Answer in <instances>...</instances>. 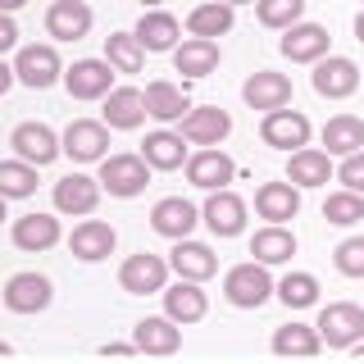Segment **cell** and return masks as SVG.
<instances>
[{
    "instance_id": "43",
    "label": "cell",
    "mask_w": 364,
    "mask_h": 364,
    "mask_svg": "<svg viewBox=\"0 0 364 364\" xmlns=\"http://www.w3.org/2000/svg\"><path fill=\"white\" fill-rule=\"evenodd\" d=\"M14 46H18V28H14V18H9V14H0V55L14 50Z\"/></svg>"
},
{
    "instance_id": "42",
    "label": "cell",
    "mask_w": 364,
    "mask_h": 364,
    "mask_svg": "<svg viewBox=\"0 0 364 364\" xmlns=\"http://www.w3.org/2000/svg\"><path fill=\"white\" fill-rule=\"evenodd\" d=\"M337 182H341L346 191H360V196H364V151H355V155L341 159V164H337Z\"/></svg>"
},
{
    "instance_id": "23",
    "label": "cell",
    "mask_w": 364,
    "mask_h": 364,
    "mask_svg": "<svg viewBox=\"0 0 364 364\" xmlns=\"http://www.w3.org/2000/svg\"><path fill=\"white\" fill-rule=\"evenodd\" d=\"M255 214L264 223H287L301 214V187H291V182H264V187L255 191Z\"/></svg>"
},
{
    "instance_id": "47",
    "label": "cell",
    "mask_w": 364,
    "mask_h": 364,
    "mask_svg": "<svg viewBox=\"0 0 364 364\" xmlns=\"http://www.w3.org/2000/svg\"><path fill=\"white\" fill-rule=\"evenodd\" d=\"M355 37L364 41V9H360V18H355Z\"/></svg>"
},
{
    "instance_id": "20",
    "label": "cell",
    "mask_w": 364,
    "mask_h": 364,
    "mask_svg": "<svg viewBox=\"0 0 364 364\" xmlns=\"http://www.w3.org/2000/svg\"><path fill=\"white\" fill-rule=\"evenodd\" d=\"M132 346H136V355H173V350L182 346V328L168 314L141 318V323L132 328Z\"/></svg>"
},
{
    "instance_id": "49",
    "label": "cell",
    "mask_w": 364,
    "mask_h": 364,
    "mask_svg": "<svg viewBox=\"0 0 364 364\" xmlns=\"http://www.w3.org/2000/svg\"><path fill=\"white\" fill-rule=\"evenodd\" d=\"M223 5H232V9H237V5H255V0H223Z\"/></svg>"
},
{
    "instance_id": "12",
    "label": "cell",
    "mask_w": 364,
    "mask_h": 364,
    "mask_svg": "<svg viewBox=\"0 0 364 364\" xmlns=\"http://www.w3.org/2000/svg\"><path fill=\"white\" fill-rule=\"evenodd\" d=\"M50 301H55V287L46 273H14L5 282V305L14 314H41Z\"/></svg>"
},
{
    "instance_id": "6",
    "label": "cell",
    "mask_w": 364,
    "mask_h": 364,
    "mask_svg": "<svg viewBox=\"0 0 364 364\" xmlns=\"http://www.w3.org/2000/svg\"><path fill=\"white\" fill-rule=\"evenodd\" d=\"M9 146H14V159H23V164H32V168H46L50 159L64 155V141L46 128V123H18V128L9 132Z\"/></svg>"
},
{
    "instance_id": "39",
    "label": "cell",
    "mask_w": 364,
    "mask_h": 364,
    "mask_svg": "<svg viewBox=\"0 0 364 364\" xmlns=\"http://www.w3.org/2000/svg\"><path fill=\"white\" fill-rule=\"evenodd\" d=\"M278 301L287 310H310V305H318V278L314 273H287L278 282Z\"/></svg>"
},
{
    "instance_id": "30",
    "label": "cell",
    "mask_w": 364,
    "mask_h": 364,
    "mask_svg": "<svg viewBox=\"0 0 364 364\" xmlns=\"http://www.w3.org/2000/svg\"><path fill=\"white\" fill-rule=\"evenodd\" d=\"M178 32H182V28H178L173 14H164V9H146L132 37L141 41V50L159 55V50H178Z\"/></svg>"
},
{
    "instance_id": "34",
    "label": "cell",
    "mask_w": 364,
    "mask_h": 364,
    "mask_svg": "<svg viewBox=\"0 0 364 364\" xmlns=\"http://www.w3.org/2000/svg\"><path fill=\"white\" fill-rule=\"evenodd\" d=\"M323 350V337H318L314 323H282L273 333V355H296V360H310Z\"/></svg>"
},
{
    "instance_id": "5",
    "label": "cell",
    "mask_w": 364,
    "mask_h": 364,
    "mask_svg": "<svg viewBox=\"0 0 364 364\" xmlns=\"http://www.w3.org/2000/svg\"><path fill=\"white\" fill-rule=\"evenodd\" d=\"M119 287H123V291H132V296L164 291V287H168V259H164V255H151V250H136V255L123 259V269H119Z\"/></svg>"
},
{
    "instance_id": "13",
    "label": "cell",
    "mask_w": 364,
    "mask_h": 364,
    "mask_svg": "<svg viewBox=\"0 0 364 364\" xmlns=\"http://www.w3.org/2000/svg\"><path fill=\"white\" fill-rule=\"evenodd\" d=\"M100 178H87V173H68L55 182V210L60 214H73V219H87L91 210L100 205Z\"/></svg>"
},
{
    "instance_id": "45",
    "label": "cell",
    "mask_w": 364,
    "mask_h": 364,
    "mask_svg": "<svg viewBox=\"0 0 364 364\" xmlns=\"http://www.w3.org/2000/svg\"><path fill=\"white\" fill-rule=\"evenodd\" d=\"M14 82H18V77H14V64H5V60H0V96H5V91L14 87Z\"/></svg>"
},
{
    "instance_id": "9",
    "label": "cell",
    "mask_w": 364,
    "mask_h": 364,
    "mask_svg": "<svg viewBox=\"0 0 364 364\" xmlns=\"http://www.w3.org/2000/svg\"><path fill=\"white\" fill-rule=\"evenodd\" d=\"M64 87L73 100H105L114 91V64L109 60H77L64 68Z\"/></svg>"
},
{
    "instance_id": "51",
    "label": "cell",
    "mask_w": 364,
    "mask_h": 364,
    "mask_svg": "<svg viewBox=\"0 0 364 364\" xmlns=\"http://www.w3.org/2000/svg\"><path fill=\"white\" fill-rule=\"evenodd\" d=\"M141 5H151V9H159V5H164V0H141Z\"/></svg>"
},
{
    "instance_id": "8",
    "label": "cell",
    "mask_w": 364,
    "mask_h": 364,
    "mask_svg": "<svg viewBox=\"0 0 364 364\" xmlns=\"http://www.w3.org/2000/svg\"><path fill=\"white\" fill-rule=\"evenodd\" d=\"M64 155L73 159V164H96V159L109 155V128L96 119H73L64 128Z\"/></svg>"
},
{
    "instance_id": "24",
    "label": "cell",
    "mask_w": 364,
    "mask_h": 364,
    "mask_svg": "<svg viewBox=\"0 0 364 364\" xmlns=\"http://www.w3.org/2000/svg\"><path fill=\"white\" fill-rule=\"evenodd\" d=\"M105 128H119V132H128V128H141L146 123V96L136 87H114L109 96H105Z\"/></svg>"
},
{
    "instance_id": "32",
    "label": "cell",
    "mask_w": 364,
    "mask_h": 364,
    "mask_svg": "<svg viewBox=\"0 0 364 364\" xmlns=\"http://www.w3.org/2000/svg\"><path fill=\"white\" fill-rule=\"evenodd\" d=\"M323 146H328V155H341V159L364 151V119H355V114H333L323 123Z\"/></svg>"
},
{
    "instance_id": "25",
    "label": "cell",
    "mask_w": 364,
    "mask_h": 364,
    "mask_svg": "<svg viewBox=\"0 0 364 364\" xmlns=\"http://www.w3.org/2000/svg\"><path fill=\"white\" fill-rule=\"evenodd\" d=\"M182 136H187L191 146H219L228 132H232V114L219 109V105H210V109H191L187 119H182Z\"/></svg>"
},
{
    "instance_id": "7",
    "label": "cell",
    "mask_w": 364,
    "mask_h": 364,
    "mask_svg": "<svg viewBox=\"0 0 364 364\" xmlns=\"http://www.w3.org/2000/svg\"><path fill=\"white\" fill-rule=\"evenodd\" d=\"M310 132L314 128L301 109H269L264 123H259V136H264V146H273V151H305Z\"/></svg>"
},
{
    "instance_id": "1",
    "label": "cell",
    "mask_w": 364,
    "mask_h": 364,
    "mask_svg": "<svg viewBox=\"0 0 364 364\" xmlns=\"http://www.w3.org/2000/svg\"><path fill=\"white\" fill-rule=\"evenodd\" d=\"M273 291H278V282L269 278V264H259V259H246V264L228 269V278H223V296L237 310H259Z\"/></svg>"
},
{
    "instance_id": "36",
    "label": "cell",
    "mask_w": 364,
    "mask_h": 364,
    "mask_svg": "<svg viewBox=\"0 0 364 364\" xmlns=\"http://www.w3.org/2000/svg\"><path fill=\"white\" fill-rule=\"evenodd\" d=\"M105 60L114 64V73H141L146 50L132 32H114V37H105Z\"/></svg>"
},
{
    "instance_id": "31",
    "label": "cell",
    "mask_w": 364,
    "mask_h": 364,
    "mask_svg": "<svg viewBox=\"0 0 364 364\" xmlns=\"http://www.w3.org/2000/svg\"><path fill=\"white\" fill-rule=\"evenodd\" d=\"M173 68L182 77H210L219 68V41H205V37H187L173 50Z\"/></svg>"
},
{
    "instance_id": "19",
    "label": "cell",
    "mask_w": 364,
    "mask_h": 364,
    "mask_svg": "<svg viewBox=\"0 0 364 364\" xmlns=\"http://www.w3.org/2000/svg\"><path fill=\"white\" fill-rule=\"evenodd\" d=\"M242 100L250 109H287L291 105V82L282 73H269V68H259V73H250L246 77V87H242Z\"/></svg>"
},
{
    "instance_id": "41",
    "label": "cell",
    "mask_w": 364,
    "mask_h": 364,
    "mask_svg": "<svg viewBox=\"0 0 364 364\" xmlns=\"http://www.w3.org/2000/svg\"><path fill=\"white\" fill-rule=\"evenodd\" d=\"M333 264L346 273V278H364V237H346L333 250Z\"/></svg>"
},
{
    "instance_id": "2",
    "label": "cell",
    "mask_w": 364,
    "mask_h": 364,
    "mask_svg": "<svg viewBox=\"0 0 364 364\" xmlns=\"http://www.w3.org/2000/svg\"><path fill=\"white\" fill-rule=\"evenodd\" d=\"M314 328H318V337H323L333 350H350L355 341H364V310L350 305V301H333V305L318 310Z\"/></svg>"
},
{
    "instance_id": "17",
    "label": "cell",
    "mask_w": 364,
    "mask_h": 364,
    "mask_svg": "<svg viewBox=\"0 0 364 364\" xmlns=\"http://www.w3.org/2000/svg\"><path fill=\"white\" fill-rule=\"evenodd\" d=\"M114 228L100 223V219H82L73 228V237H68V250H73V259H82V264H100V259L114 255Z\"/></svg>"
},
{
    "instance_id": "26",
    "label": "cell",
    "mask_w": 364,
    "mask_h": 364,
    "mask_svg": "<svg viewBox=\"0 0 364 364\" xmlns=\"http://www.w3.org/2000/svg\"><path fill=\"white\" fill-rule=\"evenodd\" d=\"M141 96H146V114H151V119H159V123H182V119L191 114L187 91H182L178 82H164V77H159V82H151Z\"/></svg>"
},
{
    "instance_id": "35",
    "label": "cell",
    "mask_w": 364,
    "mask_h": 364,
    "mask_svg": "<svg viewBox=\"0 0 364 364\" xmlns=\"http://www.w3.org/2000/svg\"><path fill=\"white\" fill-rule=\"evenodd\" d=\"M187 32L191 37H205V41L228 37V32H232V5H223V0H205V5H196L187 14Z\"/></svg>"
},
{
    "instance_id": "28",
    "label": "cell",
    "mask_w": 364,
    "mask_h": 364,
    "mask_svg": "<svg viewBox=\"0 0 364 364\" xmlns=\"http://www.w3.org/2000/svg\"><path fill=\"white\" fill-rule=\"evenodd\" d=\"M55 242H60V219L55 214H23V219H14V246L28 250V255H37V250H50Z\"/></svg>"
},
{
    "instance_id": "48",
    "label": "cell",
    "mask_w": 364,
    "mask_h": 364,
    "mask_svg": "<svg viewBox=\"0 0 364 364\" xmlns=\"http://www.w3.org/2000/svg\"><path fill=\"white\" fill-rule=\"evenodd\" d=\"M0 355H14V346H9V341H5V337H0Z\"/></svg>"
},
{
    "instance_id": "29",
    "label": "cell",
    "mask_w": 364,
    "mask_h": 364,
    "mask_svg": "<svg viewBox=\"0 0 364 364\" xmlns=\"http://www.w3.org/2000/svg\"><path fill=\"white\" fill-rule=\"evenodd\" d=\"M187 146H191V141H187L182 132H151V136L141 141V159H146L151 168H164V173H168V168H182V164L191 159Z\"/></svg>"
},
{
    "instance_id": "40",
    "label": "cell",
    "mask_w": 364,
    "mask_h": 364,
    "mask_svg": "<svg viewBox=\"0 0 364 364\" xmlns=\"http://www.w3.org/2000/svg\"><path fill=\"white\" fill-rule=\"evenodd\" d=\"M323 219L328 223H337V228H350V223H360L364 219V196L360 191H333V196L323 200Z\"/></svg>"
},
{
    "instance_id": "38",
    "label": "cell",
    "mask_w": 364,
    "mask_h": 364,
    "mask_svg": "<svg viewBox=\"0 0 364 364\" xmlns=\"http://www.w3.org/2000/svg\"><path fill=\"white\" fill-rule=\"evenodd\" d=\"M255 18L264 28L287 32L296 23H305V0H255Z\"/></svg>"
},
{
    "instance_id": "44",
    "label": "cell",
    "mask_w": 364,
    "mask_h": 364,
    "mask_svg": "<svg viewBox=\"0 0 364 364\" xmlns=\"http://www.w3.org/2000/svg\"><path fill=\"white\" fill-rule=\"evenodd\" d=\"M132 341H105V346H100V355H132Z\"/></svg>"
},
{
    "instance_id": "52",
    "label": "cell",
    "mask_w": 364,
    "mask_h": 364,
    "mask_svg": "<svg viewBox=\"0 0 364 364\" xmlns=\"http://www.w3.org/2000/svg\"><path fill=\"white\" fill-rule=\"evenodd\" d=\"M0 219H5V196H0Z\"/></svg>"
},
{
    "instance_id": "10",
    "label": "cell",
    "mask_w": 364,
    "mask_h": 364,
    "mask_svg": "<svg viewBox=\"0 0 364 364\" xmlns=\"http://www.w3.org/2000/svg\"><path fill=\"white\" fill-rule=\"evenodd\" d=\"M200 223L210 228L214 237H237L246 228V200L237 191H210V200L200 205Z\"/></svg>"
},
{
    "instance_id": "27",
    "label": "cell",
    "mask_w": 364,
    "mask_h": 364,
    "mask_svg": "<svg viewBox=\"0 0 364 364\" xmlns=\"http://www.w3.org/2000/svg\"><path fill=\"white\" fill-rule=\"evenodd\" d=\"M328 178H333V155L328 151H314V146L291 151V159H287V182L291 187H328Z\"/></svg>"
},
{
    "instance_id": "21",
    "label": "cell",
    "mask_w": 364,
    "mask_h": 364,
    "mask_svg": "<svg viewBox=\"0 0 364 364\" xmlns=\"http://www.w3.org/2000/svg\"><path fill=\"white\" fill-rule=\"evenodd\" d=\"M168 269L187 282H205V278L219 273V259H214V250L205 242H191L187 237V242H173V250H168Z\"/></svg>"
},
{
    "instance_id": "46",
    "label": "cell",
    "mask_w": 364,
    "mask_h": 364,
    "mask_svg": "<svg viewBox=\"0 0 364 364\" xmlns=\"http://www.w3.org/2000/svg\"><path fill=\"white\" fill-rule=\"evenodd\" d=\"M28 0H0V14H14V9H23Z\"/></svg>"
},
{
    "instance_id": "16",
    "label": "cell",
    "mask_w": 364,
    "mask_h": 364,
    "mask_svg": "<svg viewBox=\"0 0 364 364\" xmlns=\"http://www.w3.org/2000/svg\"><path fill=\"white\" fill-rule=\"evenodd\" d=\"M310 82H314L318 96L341 100V96H350V91L360 87V68H355V60H346V55H328V60L314 64Z\"/></svg>"
},
{
    "instance_id": "14",
    "label": "cell",
    "mask_w": 364,
    "mask_h": 364,
    "mask_svg": "<svg viewBox=\"0 0 364 364\" xmlns=\"http://www.w3.org/2000/svg\"><path fill=\"white\" fill-rule=\"evenodd\" d=\"M232 178H237V164L219 151V146H205V151H196L187 159V182L200 187V191H223Z\"/></svg>"
},
{
    "instance_id": "22",
    "label": "cell",
    "mask_w": 364,
    "mask_h": 364,
    "mask_svg": "<svg viewBox=\"0 0 364 364\" xmlns=\"http://www.w3.org/2000/svg\"><path fill=\"white\" fill-rule=\"evenodd\" d=\"M159 296H164V314L173 318L178 328H187V323H200V318H205V310H210V301H205L200 282H187V278H178L173 287H164Z\"/></svg>"
},
{
    "instance_id": "50",
    "label": "cell",
    "mask_w": 364,
    "mask_h": 364,
    "mask_svg": "<svg viewBox=\"0 0 364 364\" xmlns=\"http://www.w3.org/2000/svg\"><path fill=\"white\" fill-rule=\"evenodd\" d=\"M350 350H355V355H360V360H364V341H355V346H350Z\"/></svg>"
},
{
    "instance_id": "37",
    "label": "cell",
    "mask_w": 364,
    "mask_h": 364,
    "mask_svg": "<svg viewBox=\"0 0 364 364\" xmlns=\"http://www.w3.org/2000/svg\"><path fill=\"white\" fill-rule=\"evenodd\" d=\"M37 191V168L23 159H0V196L5 200H23Z\"/></svg>"
},
{
    "instance_id": "18",
    "label": "cell",
    "mask_w": 364,
    "mask_h": 364,
    "mask_svg": "<svg viewBox=\"0 0 364 364\" xmlns=\"http://www.w3.org/2000/svg\"><path fill=\"white\" fill-rule=\"evenodd\" d=\"M46 32L55 41H82L91 32V5L87 0H55L46 9Z\"/></svg>"
},
{
    "instance_id": "15",
    "label": "cell",
    "mask_w": 364,
    "mask_h": 364,
    "mask_svg": "<svg viewBox=\"0 0 364 364\" xmlns=\"http://www.w3.org/2000/svg\"><path fill=\"white\" fill-rule=\"evenodd\" d=\"M278 46H282V55H287L291 64H318V60H328L333 37H328L323 23H296V28H287V37Z\"/></svg>"
},
{
    "instance_id": "3",
    "label": "cell",
    "mask_w": 364,
    "mask_h": 364,
    "mask_svg": "<svg viewBox=\"0 0 364 364\" xmlns=\"http://www.w3.org/2000/svg\"><path fill=\"white\" fill-rule=\"evenodd\" d=\"M146 182H151V164L141 155H105L100 159V187L109 196H119V200L141 196Z\"/></svg>"
},
{
    "instance_id": "11",
    "label": "cell",
    "mask_w": 364,
    "mask_h": 364,
    "mask_svg": "<svg viewBox=\"0 0 364 364\" xmlns=\"http://www.w3.org/2000/svg\"><path fill=\"white\" fill-rule=\"evenodd\" d=\"M196 223H200V210L182 196H164V200H155V210H151V228L159 237H168V242H187V237L196 232Z\"/></svg>"
},
{
    "instance_id": "33",
    "label": "cell",
    "mask_w": 364,
    "mask_h": 364,
    "mask_svg": "<svg viewBox=\"0 0 364 364\" xmlns=\"http://www.w3.org/2000/svg\"><path fill=\"white\" fill-rule=\"evenodd\" d=\"M250 255H255L259 264H287L296 255V237L282 223H264L255 237H250Z\"/></svg>"
},
{
    "instance_id": "4",
    "label": "cell",
    "mask_w": 364,
    "mask_h": 364,
    "mask_svg": "<svg viewBox=\"0 0 364 364\" xmlns=\"http://www.w3.org/2000/svg\"><path fill=\"white\" fill-rule=\"evenodd\" d=\"M14 77L32 91H46L64 77V64H60V50L55 46H23L14 55Z\"/></svg>"
}]
</instances>
